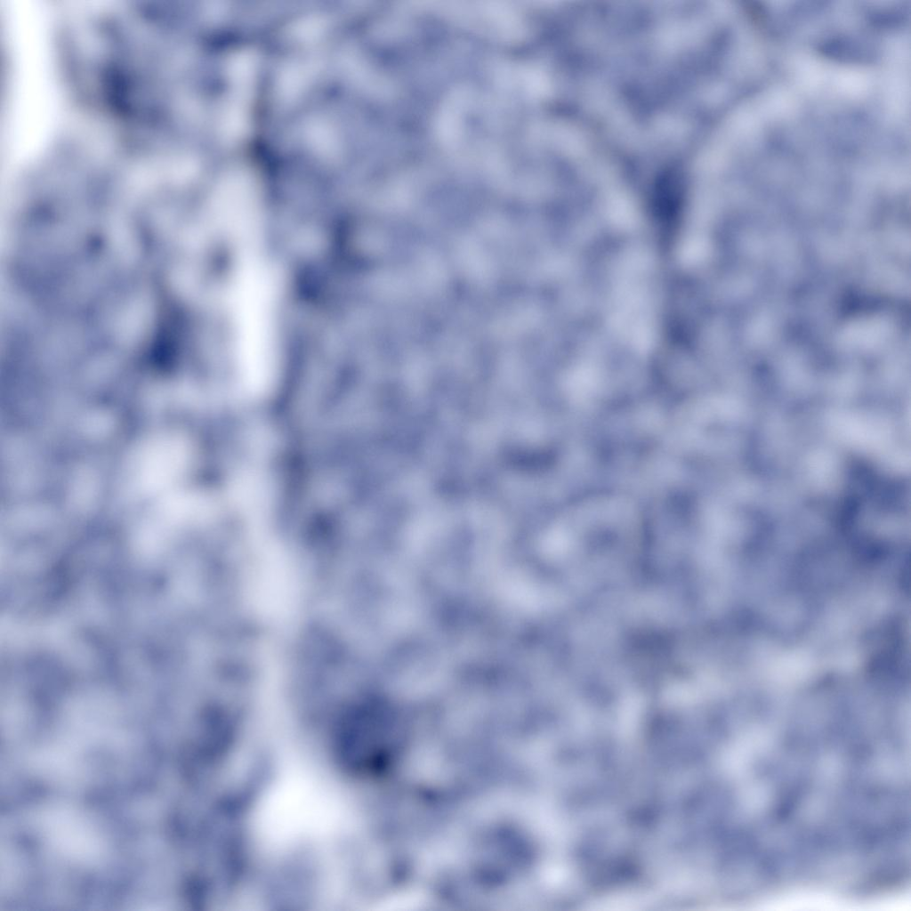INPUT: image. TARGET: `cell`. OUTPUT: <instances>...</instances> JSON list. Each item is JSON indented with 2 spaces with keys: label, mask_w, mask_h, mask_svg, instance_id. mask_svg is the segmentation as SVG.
Returning a JSON list of instances; mask_svg holds the SVG:
<instances>
[{
  "label": "cell",
  "mask_w": 911,
  "mask_h": 911,
  "mask_svg": "<svg viewBox=\"0 0 911 911\" xmlns=\"http://www.w3.org/2000/svg\"><path fill=\"white\" fill-rule=\"evenodd\" d=\"M231 288L241 371L252 389L261 390L271 379L275 364L277 279L263 262L246 255Z\"/></svg>",
  "instance_id": "1"
},
{
  "label": "cell",
  "mask_w": 911,
  "mask_h": 911,
  "mask_svg": "<svg viewBox=\"0 0 911 911\" xmlns=\"http://www.w3.org/2000/svg\"><path fill=\"white\" fill-rule=\"evenodd\" d=\"M433 9L472 28L504 40H516L520 33L516 13L499 4L441 3V6L435 5Z\"/></svg>",
  "instance_id": "3"
},
{
  "label": "cell",
  "mask_w": 911,
  "mask_h": 911,
  "mask_svg": "<svg viewBox=\"0 0 911 911\" xmlns=\"http://www.w3.org/2000/svg\"><path fill=\"white\" fill-rule=\"evenodd\" d=\"M46 834L57 850L79 861H92L101 852V842L93 826L77 812L54 809L44 818Z\"/></svg>",
  "instance_id": "2"
}]
</instances>
